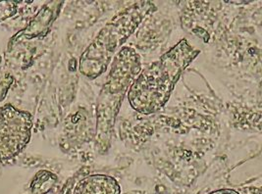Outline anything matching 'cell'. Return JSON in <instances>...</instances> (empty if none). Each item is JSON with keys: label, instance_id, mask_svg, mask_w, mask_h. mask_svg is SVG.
Masks as SVG:
<instances>
[{"label": "cell", "instance_id": "cell-6", "mask_svg": "<svg viewBox=\"0 0 262 194\" xmlns=\"http://www.w3.org/2000/svg\"><path fill=\"white\" fill-rule=\"evenodd\" d=\"M62 4L63 1H51L45 5L41 10L37 13L34 20L30 23L29 27L21 33V35H23L25 37L32 38L47 33L49 27L59 14L60 7Z\"/></svg>", "mask_w": 262, "mask_h": 194}, {"label": "cell", "instance_id": "cell-5", "mask_svg": "<svg viewBox=\"0 0 262 194\" xmlns=\"http://www.w3.org/2000/svg\"><path fill=\"white\" fill-rule=\"evenodd\" d=\"M72 194H121V186L111 176L93 174L76 182Z\"/></svg>", "mask_w": 262, "mask_h": 194}, {"label": "cell", "instance_id": "cell-7", "mask_svg": "<svg viewBox=\"0 0 262 194\" xmlns=\"http://www.w3.org/2000/svg\"><path fill=\"white\" fill-rule=\"evenodd\" d=\"M57 178L48 171H41L36 175L31 184V189L35 194H47L53 187Z\"/></svg>", "mask_w": 262, "mask_h": 194}, {"label": "cell", "instance_id": "cell-9", "mask_svg": "<svg viewBox=\"0 0 262 194\" xmlns=\"http://www.w3.org/2000/svg\"><path fill=\"white\" fill-rule=\"evenodd\" d=\"M245 194H261L260 188H255V187H248L244 188Z\"/></svg>", "mask_w": 262, "mask_h": 194}, {"label": "cell", "instance_id": "cell-2", "mask_svg": "<svg viewBox=\"0 0 262 194\" xmlns=\"http://www.w3.org/2000/svg\"><path fill=\"white\" fill-rule=\"evenodd\" d=\"M141 71V56L135 49L123 47L114 56L96 104V142L100 152L107 151L110 146L123 99Z\"/></svg>", "mask_w": 262, "mask_h": 194}, {"label": "cell", "instance_id": "cell-3", "mask_svg": "<svg viewBox=\"0 0 262 194\" xmlns=\"http://www.w3.org/2000/svg\"><path fill=\"white\" fill-rule=\"evenodd\" d=\"M155 9L150 1H139L117 14L83 51L79 63L81 74L93 81L106 72L116 52Z\"/></svg>", "mask_w": 262, "mask_h": 194}, {"label": "cell", "instance_id": "cell-1", "mask_svg": "<svg viewBox=\"0 0 262 194\" xmlns=\"http://www.w3.org/2000/svg\"><path fill=\"white\" fill-rule=\"evenodd\" d=\"M200 53L187 39H182L159 60L141 71L128 91L132 108L144 115L163 108L180 77Z\"/></svg>", "mask_w": 262, "mask_h": 194}, {"label": "cell", "instance_id": "cell-4", "mask_svg": "<svg viewBox=\"0 0 262 194\" xmlns=\"http://www.w3.org/2000/svg\"><path fill=\"white\" fill-rule=\"evenodd\" d=\"M32 115L11 105L0 111V162L16 157L29 143L32 134Z\"/></svg>", "mask_w": 262, "mask_h": 194}, {"label": "cell", "instance_id": "cell-8", "mask_svg": "<svg viewBox=\"0 0 262 194\" xmlns=\"http://www.w3.org/2000/svg\"><path fill=\"white\" fill-rule=\"evenodd\" d=\"M208 194H241L236 189H232V188H221V189H217L213 190Z\"/></svg>", "mask_w": 262, "mask_h": 194}]
</instances>
